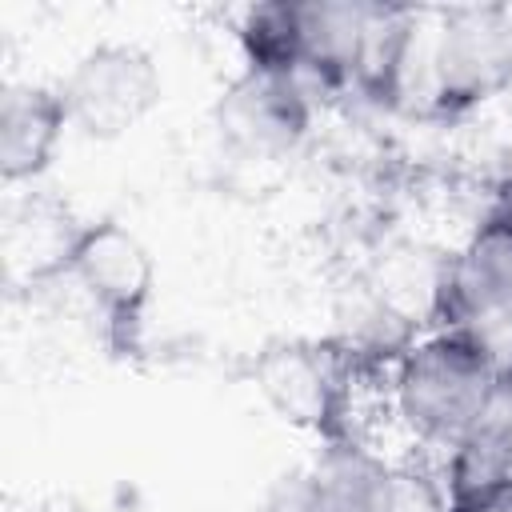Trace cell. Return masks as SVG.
<instances>
[{"label": "cell", "mask_w": 512, "mask_h": 512, "mask_svg": "<svg viewBox=\"0 0 512 512\" xmlns=\"http://www.w3.org/2000/svg\"><path fill=\"white\" fill-rule=\"evenodd\" d=\"M504 372L488 328L428 324L384 364V404L392 424L420 448L448 452L484 412Z\"/></svg>", "instance_id": "obj_1"}, {"label": "cell", "mask_w": 512, "mask_h": 512, "mask_svg": "<svg viewBox=\"0 0 512 512\" xmlns=\"http://www.w3.org/2000/svg\"><path fill=\"white\" fill-rule=\"evenodd\" d=\"M356 380L360 352L336 340L284 336L268 340L248 360V384L264 400V408L312 436L320 448L356 440Z\"/></svg>", "instance_id": "obj_2"}, {"label": "cell", "mask_w": 512, "mask_h": 512, "mask_svg": "<svg viewBox=\"0 0 512 512\" xmlns=\"http://www.w3.org/2000/svg\"><path fill=\"white\" fill-rule=\"evenodd\" d=\"M60 280L72 284L96 316L100 340L116 360H136L144 352L148 312L156 300V260L124 220H80Z\"/></svg>", "instance_id": "obj_3"}, {"label": "cell", "mask_w": 512, "mask_h": 512, "mask_svg": "<svg viewBox=\"0 0 512 512\" xmlns=\"http://www.w3.org/2000/svg\"><path fill=\"white\" fill-rule=\"evenodd\" d=\"M512 88V8L456 4L444 8L428 36V88L432 120H464Z\"/></svg>", "instance_id": "obj_4"}, {"label": "cell", "mask_w": 512, "mask_h": 512, "mask_svg": "<svg viewBox=\"0 0 512 512\" xmlns=\"http://www.w3.org/2000/svg\"><path fill=\"white\" fill-rule=\"evenodd\" d=\"M432 324L488 328L512 316V176H504L468 224L460 244L444 256L432 300Z\"/></svg>", "instance_id": "obj_5"}, {"label": "cell", "mask_w": 512, "mask_h": 512, "mask_svg": "<svg viewBox=\"0 0 512 512\" xmlns=\"http://www.w3.org/2000/svg\"><path fill=\"white\" fill-rule=\"evenodd\" d=\"M84 140H120L136 132L164 100V72L136 40H96L84 48L56 84Z\"/></svg>", "instance_id": "obj_6"}, {"label": "cell", "mask_w": 512, "mask_h": 512, "mask_svg": "<svg viewBox=\"0 0 512 512\" xmlns=\"http://www.w3.org/2000/svg\"><path fill=\"white\" fill-rule=\"evenodd\" d=\"M212 128L248 160H284L312 132V84L284 72L240 68L212 104Z\"/></svg>", "instance_id": "obj_7"}, {"label": "cell", "mask_w": 512, "mask_h": 512, "mask_svg": "<svg viewBox=\"0 0 512 512\" xmlns=\"http://www.w3.org/2000/svg\"><path fill=\"white\" fill-rule=\"evenodd\" d=\"M272 512H408L404 472L360 436L328 444L288 480Z\"/></svg>", "instance_id": "obj_8"}, {"label": "cell", "mask_w": 512, "mask_h": 512, "mask_svg": "<svg viewBox=\"0 0 512 512\" xmlns=\"http://www.w3.org/2000/svg\"><path fill=\"white\" fill-rule=\"evenodd\" d=\"M72 132L56 84L16 80L0 96V180L4 188L40 184Z\"/></svg>", "instance_id": "obj_9"}, {"label": "cell", "mask_w": 512, "mask_h": 512, "mask_svg": "<svg viewBox=\"0 0 512 512\" xmlns=\"http://www.w3.org/2000/svg\"><path fill=\"white\" fill-rule=\"evenodd\" d=\"M512 480V360L472 428L440 456V504Z\"/></svg>", "instance_id": "obj_10"}, {"label": "cell", "mask_w": 512, "mask_h": 512, "mask_svg": "<svg viewBox=\"0 0 512 512\" xmlns=\"http://www.w3.org/2000/svg\"><path fill=\"white\" fill-rule=\"evenodd\" d=\"M436 512H512V480L492 484L472 496H460V500H444Z\"/></svg>", "instance_id": "obj_11"}, {"label": "cell", "mask_w": 512, "mask_h": 512, "mask_svg": "<svg viewBox=\"0 0 512 512\" xmlns=\"http://www.w3.org/2000/svg\"><path fill=\"white\" fill-rule=\"evenodd\" d=\"M40 512H68V508H64V504H56V508H40Z\"/></svg>", "instance_id": "obj_12"}]
</instances>
